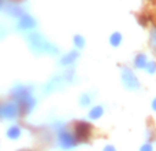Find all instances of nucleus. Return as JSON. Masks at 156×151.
<instances>
[{"mask_svg":"<svg viewBox=\"0 0 156 151\" xmlns=\"http://www.w3.org/2000/svg\"><path fill=\"white\" fill-rule=\"evenodd\" d=\"M92 132V127L88 124V122L80 121L78 124H76V139L78 142H86L90 136Z\"/></svg>","mask_w":156,"mask_h":151,"instance_id":"f257e3e1","label":"nucleus"},{"mask_svg":"<svg viewBox=\"0 0 156 151\" xmlns=\"http://www.w3.org/2000/svg\"><path fill=\"white\" fill-rule=\"evenodd\" d=\"M122 78H123V84L126 88L136 89L140 87L137 78H136V76L133 74V72L130 70V69H123V76H122Z\"/></svg>","mask_w":156,"mask_h":151,"instance_id":"f03ea898","label":"nucleus"},{"mask_svg":"<svg viewBox=\"0 0 156 151\" xmlns=\"http://www.w3.org/2000/svg\"><path fill=\"white\" fill-rule=\"evenodd\" d=\"M18 114V107L12 103H4L0 106V117L4 118H12Z\"/></svg>","mask_w":156,"mask_h":151,"instance_id":"7ed1b4c3","label":"nucleus"},{"mask_svg":"<svg viewBox=\"0 0 156 151\" xmlns=\"http://www.w3.org/2000/svg\"><path fill=\"white\" fill-rule=\"evenodd\" d=\"M59 139H60V144H62L63 147H71V146H74V143L77 142L76 136L69 132H62L59 135Z\"/></svg>","mask_w":156,"mask_h":151,"instance_id":"20e7f679","label":"nucleus"},{"mask_svg":"<svg viewBox=\"0 0 156 151\" xmlns=\"http://www.w3.org/2000/svg\"><path fill=\"white\" fill-rule=\"evenodd\" d=\"M19 26L23 28V29H29V28L34 26V21H33L29 15H25L23 18L21 19V25H19Z\"/></svg>","mask_w":156,"mask_h":151,"instance_id":"39448f33","label":"nucleus"},{"mask_svg":"<svg viewBox=\"0 0 156 151\" xmlns=\"http://www.w3.org/2000/svg\"><path fill=\"white\" fill-rule=\"evenodd\" d=\"M136 66H137L138 69H143V68H147V58L145 55H138L137 58H136Z\"/></svg>","mask_w":156,"mask_h":151,"instance_id":"423d86ee","label":"nucleus"},{"mask_svg":"<svg viewBox=\"0 0 156 151\" xmlns=\"http://www.w3.org/2000/svg\"><path fill=\"white\" fill-rule=\"evenodd\" d=\"M101 113H103V109L101 107H94L93 110L90 111V113H89V117H90V118H99L100 116H101Z\"/></svg>","mask_w":156,"mask_h":151,"instance_id":"0eeeda50","label":"nucleus"},{"mask_svg":"<svg viewBox=\"0 0 156 151\" xmlns=\"http://www.w3.org/2000/svg\"><path fill=\"white\" fill-rule=\"evenodd\" d=\"M8 136H10V138H18L19 136V129L16 127H14V128H11L10 131H8Z\"/></svg>","mask_w":156,"mask_h":151,"instance_id":"6e6552de","label":"nucleus"},{"mask_svg":"<svg viewBox=\"0 0 156 151\" xmlns=\"http://www.w3.org/2000/svg\"><path fill=\"white\" fill-rule=\"evenodd\" d=\"M74 55H76V52H71V54L66 55V57L62 59V63H70L71 61H74V59H76V57H74Z\"/></svg>","mask_w":156,"mask_h":151,"instance_id":"1a4fd4ad","label":"nucleus"},{"mask_svg":"<svg viewBox=\"0 0 156 151\" xmlns=\"http://www.w3.org/2000/svg\"><path fill=\"white\" fill-rule=\"evenodd\" d=\"M151 44H152V48L156 51V28L152 29L151 32Z\"/></svg>","mask_w":156,"mask_h":151,"instance_id":"9d476101","label":"nucleus"},{"mask_svg":"<svg viewBox=\"0 0 156 151\" xmlns=\"http://www.w3.org/2000/svg\"><path fill=\"white\" fill-rule=\"evenodd\" d=\"M111 43H112L114 46L116 47V46H118L119 43H121V36H119L118 33H115V35H114L112 37H111Z\"/></svg>","mask_w":156,"mask_h":151,"instance_id":"9b49d317","label":"nucleus"},{"mask_svg":"<svg viewBox=\"0 0 156 151\" xmlns=\"http://www.w3.org/2000/svg\"><path fill=\"white\" fill-rule=\"evenodd\" d=\"M148 19H151V17H147V15H141L140 17V24L143 25V26H145V25H148Z\"/></svg>","mask_w":156,"mask_h":151,"instance_id":"f8f14e48","label":"nucleus"},{"mask_svg":"<svg viewBox=\"0 0 156 151\" xmlns=\"http://www.w3.org/2000/svg\"><path fill=\"white\" fill-rule=\"evenodd\" d=\"M74 41H76V44L78 47H83V40H82V37H80V36H77L76 39H74Z\"/></svg>","mask_w":156,"mask_h":151,"instance_id":"ddd939ff","label":"nucleus"},{"mask_svg":"<svg viewBox=\"0 0 156 151\" xmlns=\"http://www.w3.org/2000/svg\"><path fill=\"white\" fill-rule=\"evenodd\" d=\"M148 72H149V73H154V72L156 70V65H155V63H149V65H148Z\"/></svg>","mask_w":156,"mask_h":151,"instance_id":"4468645a","label":"nucleus"},{"mask_svg":"<svg viewBox=\"0 0 156 151\" xmlns=\"http://www.w3.org/2000/svg\"><path fill=\"white\" fill-rule=\"evenodd\" d=\"M141 151H152V147L149 146V144H147V146H144L143 149H141Z\"/></svg>","mask_w":156,"mask_h":151,"instance_id":"2eb2a0df","label":"nucleus"},{"mask_svg":"<svg viewBox=\"0 0 156 151\" xmlns=\"http://www.w3.org/2000/svg\"><path fill=\"white\" fill-rule=\"evenodd\" d=\"M105 151H115V150H114V147H110V146H108V147H105Z\"/></svg>","mask_w":156,"mask_h":151,"instance_id":"dca6fc26","label":"nucleus"},{"mask_svg":"<svg viewBox=\"0 0 156 151\" xmlns=\"http://www.w3.org/2000/svg\"><path fill=\"white\" fill-rule=\"evenodd\" d=\"M152 107H154V109H155V110H156V99L154 100V103H152Z\"/></svg>","mask_w":156,"mask_h":151,"instance_id":"f3484780","label":"nucleus"},{"mask_svg":"<svg viewBox=\"0 0 156 151\" xmlns=\"http://www.w3.org/2000/svg\"><path fill=\"white\" fill-rule=\"evenodd\" d=\"M2 4H3V0H0V7H2Z\"/></svg>","mask_w":156,"mask_h":151,"instance_id":"a211bd4d","label":"nucleus"}]
</instances>
